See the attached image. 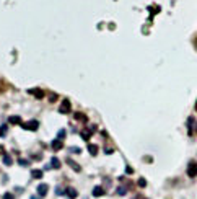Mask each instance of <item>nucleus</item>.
I'll return each mask as SVG.
<instances>
[{
    "mask_svg": "<svg viewBox=\"0 0 197 199\" xmlns=\"http://www.w3.org/2000/svg\"><path fill=\"white\" fill-rule=\"evenodd\" d=\"M21 127H23V129H25V131H37V127H39V122L33 119V121L23 122V124H21Z\"/></svg>",
    "mask_w": 197,
    "mask_h": 199,
    "instance_id": "f257e3e1",
    "label": "nucleus"
},
{
    "mask_svg": "<svg viewBox=\"0 0 197 199\" xmlns=\"http://www.w3.org/2000/svg\"><path fill=\"white\" fill-rule=\"evenodd\" d=\"M187 176L189 178L197 176V162H189V165H187Z\"/></svg>",
    "mask_w": 197,
    "mask_h": 199,
    "instance_id": "f03ea898",
    "label": "nucleus"
},
{
    "mask_svg": "<svg viewBox=\"0 0 197 199\" xmlns=\"http://www.w3.org/2000/svg\"><path fill=\"white\" fill-rule=\"evenodd\" d=\"M70 110H72V105H70V101L65 98L64 101H62V105H60V108H59V111L62 113V114H69Z\"/></svg>",
    "mask_w": 197,
    "mask_h": 199,
    "instance_id": "7ed1b4c3",
    "label": "nucleus"
},
{
    "mask_svg": "<svg viewBox=\"0 0 197 199\" xmlns=\"http://www.w3.org/2000/svg\"><path fill=\"white\" fill-rule=\"evenodd\" d=\"M47 191H49V186H47L46 183H41L39 186H37V196H39V197L46 196V194H47Z\"/></svg>",
    "mask_w": 197,
    "mask_h": 199,
    "instance_id": "20e7f679",
    "label": "nucleus"
},
{
    "mask_svg": "<svg viewBox=\"0 0 197 199\" xmlns=\"http://www.w3.org/2000/svg\"><path fill=\"white\" fill-rule=\"evenodd\" d=\"M28 93H30V95H34L37 100L44 98V92H43L41 88H30V90H28Z\"/></svg>",
    "mask_w": 197,
    "mask_h": 199,
    "instance_id": "39448f33",
    "label": "nucleus"
},
{
    "mask_svg": "<svg viewBox=\"0 0 197 199\" xmlns=\"http://www.w3.org/2000/svg\"><path fill=\"white\" fill-rule=\"evenodd\" d=\"M65 196L70 197V199H75L78 196V193H77V189L72 188V186H69V188H65Z\"/></svg>",
    "mask_w": 197,
    "mask_h": 199,
    "instance_id": "423d86ee",
    "label": "nucleus"
},
{
    "mask_svg": "<svg viewBox=\"0 0 197 199\" xmlns=\"http://www.w3.org/2000/svg\"><path fill=\"white\" fill-rule=\"evenodd\" d=\"M106 191H104V188L103 186H95L93 188V196L95 197H101V196H104Z\"/></svg>",
    "mask_w": 197,
    "mask_h": 199,
    "instance_id": "0eeeda50",
    "label": "nucleus"
},
{
    "mask_svg": "<svg viewBox=\"0 0 197 199\" xmlns=\"http://www.w3.org/2000/svg\"><path fill=\"white\" fill-rule=\"evenodd\" d=\"M51 147H52V150H60L64 147V144H62V140H59V139H55V140H52L51 142Z\"/></svg>",
    "mask_w": 197,
    "mask_h": 199,
    "instance_id": "6e6552de",
    "label": "nucleus"
},
{
    "mask_svg": "<svg viewBox=\"0 0 197 199\" xmlns=\"http://www.w3.org/2000/svg\"><path fill=\"white\" fill-rule=\"evenodd\" d=\"M73 118H75V121H80V122H86L88 121L86 114H83V113H75Z\"/></svg>",
    "mask_w": 197,
    "mask_h": 199,
    "instance_id": "1a4fd4ad",
    "label": "nucleus"
},
{
    "mask_svg": "<svg viewBox=\"0 0 197 199\" xmlns=\"http://www.w3.org/2000/svg\"><path fill=\"white\" fill-rule=\"evenodd\" d=\"M51 168H54V170H59L60 168V162H59V158L57 157H52L51 158V165H49Z\"/></svg>",
    "mask_w": 197,
    "mask_h": 199,
    "instance_id": "9d476101",
    "label": "nucleus"
},
{
    "mask_svg": "<svg viewBox=\"0 0 197 199\" xmlns=\"http://www.w3.org/2000/svg\"><path fill=\"white\" fill-rule=\"evenodd\" d=\"M187 124H189V134L192 136V134H194V129L197 131V124H195V121L192 119V118H189V121H187Z\"/></svg>",
    "mask_w": 197,
    "mask_h": 199,
    "instance_id": "9b49d317",
    "label": "nucleus"
},
{
    "mask_svg": "<svg viewBox=\"0 0 197 199\" xmlns=\"http://www.w3.org/2000/svg\"><path fill=\"white\" fill-rule=\"evenodd\" d=\"M67 163H69V165H70V167H72V168H73V172H77V173H78V172H82V168H80V165H78V163H75V162H73V160H72V158H67Z\"/></svg>",
    "mask_w": 197,
    "mask_h": 199,
    "instance_id": "f8f14e48",
    "label": "nucleus"
},
{
    "mask_svg": "<svg viewBox=\"0 0 197 199\" xmlns=\"http://www.w3.org/2000/svg\"><path fill=\"white\" fill-rule=\"evenodd\" d=\"M88 152H90L93 157H96L98 155V145H95V144H90L88 145Z\"/></svg>",
    "mask_w": 197,
    "mask_h": 199,
    "instance_id": "ddd939ff",
    "label": "nucleus"
},
{
    "mask_svg": "<svg viewBox=\"0 0 197 199\" xmlns=\"http://www.w3.org/2000/svg\"><path fill=\"white\" fill-rule=\"evenodd\" d=\"M8 122H12V124H21V119H20V116H10L8 118Z\"/></svg>",
    "mask_w": 197,
    "mask_h": 199,
    "instance_id": "4468645a",
    "label": "nucleus"
},
{
    "mask_svg": "<svg viewBox=\"0 0 197 199\" xmlns=\"http://www.w3.org/2000/svg\"><path fill=\"white\" fill-rule=\"evenodd\" d=\"M3 163H5L7 167H10V165L13 163V158L10 157V155H7V154H5V155H3Z\"/></svg>",
    "mask_w": 197,
    "mask_h": 199,
    "instance_id": "2eb2a0df",
    "label": "nucleus"
},
{
    "mask_svg": "<svg viewBox=\"0 0 197 199\" xmlns=\"http://www.w3.org/2000/svg\"><path fill=\"white\" fill-rule=\"evenodd\" d=\"M31 176L39 179V178H43V172H41V170H33V172H31Z\"/></svg>",
    "mask_w": 197,
    "mask_h": 199,
    "instance_id": "dca6fc26",
    "label": "nucleus"
},
{
    "mask_svg": "<svg viewBox=\"0 0 197 199\" xmlns=\"http://www.w3.org/2000/svg\"><path fill=\"white\" fill-rule=\"evenodd\" d=\"M91 134H93V131H88V129L82 131V137H83V139H85V140H88V139H90V137H91Z\"/></svg>",
    "mask_w": 197,
    "mask_h": 199,
    "instance_id": "f3484780",
    "label": "nucleus"
},
{
    "mask_svg": "<svg viewBox=\"0 0 197 199\" xmlns=\"http://www.w3.org/2000/svg\"><path fill=\"white\" fill-rule=\"evenodd\" d=\"M7 131H8V126L7 124L0 126V137H5L7 136Z\"/></svg>",
    "mask_w": 197,
    "mask_h": 199,
    "instance_id": "a211bd4d",
    "label": "nucleus"
},
{
    "mask_svg": "<svg viewBox=\"0 0 197 199\" xmlns=\"http://www.w3.org/2000/svg\"><path fill=\"white\" fill-rule=\"evenodd\" d=\"M116 193L119 194V196H124V194L127 193V188H124V186H119V188L116 189Z\"/></svg>",
    "mask_w": 197,
    "mask_h": 199,
    "instance_id": "6ab92c4d",
    "label": "nucleus"
},
{
    "mask_svg": "<svg viewBox=\"0 0 197 199\" xmlns=\"http://www.w3.org/2000/svg\"><path fill=\"white\" fill-rule=\"evenodd\" d=\"M65 136H67V132H65V131L62 129V131H59V134H57V139H59V140H62V139H65Z\"/></svg>",
    "mask_w": 197,
    "mask_h": 199,
    "instance_id": "aec40b11",
    "label": "nucleus"
},
{
    "mask_svg": "<svg viewBox=\"0 0 197 199\" xmlns=\"http://www.w3.org/2000/svg\"><path fill=\"white\" fill-rule=\"evenodd\" d=\"M18 163L21 165V167H28V165H30V160H25V158H20L18 160Z\"/></svg>",
    "mask_w": 197,
    "mask_h": 199,
    "instance_id": "412c9836",
    "label": "nucleus"
},
{
    "mask_svg": "<svg viewBox=\"0 0 197 199\" xmlns=\"http://www.w3.org/2000/svg\"><path fill=\"white\" fill-rule=\"evenodd\" d=\"M137 184H139L140 188H145V186H147V181H145V178H140Z\"/></svg>",
    "mask_w": 197,
    "mask_h": 199,
    "instance_id": "4be33fe9",
    "label": "nucleus"
},
{
    "mask_svg": "<svg viewBox=\"0 0 197 199\" xmlns=\"http://www.w3.org/2000/svg\"><path fill=\"white\" fill-rule=\"evenodd\" d=\"M3 199H15V196H13L12 193H5L3 194Z\"/></svg>",
    "mask_w": 197,
    "mask_h": 199,
    "instance_id": "5701e85b",
    "label": "nucleus"
},
{
    "mask_svg": "<svg viewBox=\"0 0 197 199\" xmlns=\"http://www.w3.org/2000/svg\"><path fill=\"white\" fill-rule=\"evenodd\" d=\"M70 152H73V154H80V149H78V147H72V149H70Z\"/></svg>",
    "mask_w": 197,
    "mask_h": 199,
    "instance_id": "b1692460",
    "label": "nucleus"
},
{
    "mask_svg": "<svg viewBox=\"0 0 197 199\" xmlns=\"http://www.w3.org/2000/svg\"><path fill=\"white\" fill-rule=\"evenodd\" d=\"M49 100H51V101H55V100H57V95H55V93H52V95H51V96H49Z\"/></svg>",
    "mask_w": 197,
    "mask_h": 199,
    "instance_id": "393cba45",
    "label": "nucleus"
},
{
    "mask_svg": "<svg viewBox=\"0 0 197 199\" xmlns=\"http://www.w3.org/2000/svg\"><path fill=\"white\" fill-rule=\"evenodd\" d=\"M125 173H129V175H130V173H134V170L130 168V167H127V168H125Z\"/></svg>",
    "mask_w": 197,
    "mask_h": 199,
    "instance_id": "a878e982",
    "label": "nucleus"
},
{
    "mask_svg": "<svg viewBox=\"0 0 197 199\" xmlns=\"http://www.w3.org/2000/svg\"><path fill=\"white\" fill-rule=\"evenodd\" d=\"M0 155H5V149H3V145H0Z\"/></svg>",
    "mask_w": 197,
    "mask_h": 199,
    "instance_id": "bb28decb",
    "label": "nucleus"
},
{
    "mask_svg": "<svg viewBox=\"0 0 197 199\" xmlns=\"http://www.w3.org/2000/svg\"><path fill=\"white\" fill-rule=\"evenodd\" d=\"M31 199H41V197H39V196H37V197H36V196H31Z\"/></svg>",
    "mask_w": 197,
    "mask_h": 199,
    "instance_id": "cd10ccee",
    "label": "nucleus"
},
{
    "mask_svg": "<svg viewBox=\"0 0 197 199\" xmlns=\"http://www.w3.org/2000/svg\"><path fill=\"white\" fill-rule=\"evenodd\" d=\"M135 199H145V197H142V196H137V197H135Z\"/></svg>",
    "mask_w": 197,
    "mask_h": 199,
    "instance_id": "c85d7f7f",
    "label": "nucleus"
}]
</instances>
